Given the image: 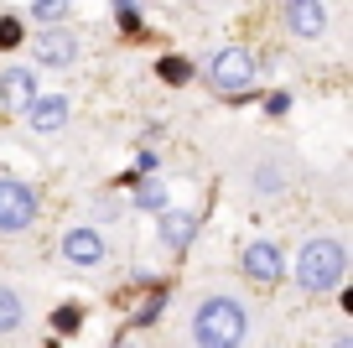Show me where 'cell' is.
<instances>
[{
    "mask_svg": "<svg viewBox=\"0 0 353 348\" xmlns=\"http://www.w3.org/2000/svg\"><path fill=\"white\" fill-rule=\"evenodd\" d=\"M32 16L37 21H68V0H37Z\"/></svg>",
    "mask_w": 353,
    "mask_h": 348,
    "instance_id": "2e32d148",
    "label": "cell"
},
{
    "mask_svg": "<svg viewBox=\"0 0 353 348\" xmlns=\"http://www.w3.org/2000/svg\"><path fill=\"white\" fill-rule=\"evenodd\" d=\"M244 276L250 281H260V286H276L281 276H286V255H281V244L276 240H254V244H244Z\"/></svg>",
    "mask_w": 353,
    "mask_h": 348,
    "instance_id": "5b68a950",
    "label": "cell"
},
{
    "mask_svg": "<svg viewBox=\"0 0 353 348\" xmlns=\"http://www.w3.org/2000/svg\"><path fill=\"white\" fill-rule=\"evenodd\" d=\"M21 322H26V307H21V296H16L11 286H0V333H16Z\"/></svg>",
    "mask_w": 353,
    "mask_h": 348,
    "instance_id": "4fadbf2b",
    "label": "cell"
},
{
    "mask_svg": "<svg viewBox=\"0 0 353 348\" xmlns=\"http://www.w3.org/2000/svg\"><path fill=\"white\" fill-rule=\"evenodd\" d=\"M343 276H348V250H343L338 240H307L296 255V286L307 296H332L343 291Z\"/></svg>",
    "mask_w": 353,
    "mask_h": 348,
    "instance_id": "7a4b0ae2",
    "label": "cell"
},
{
    "mask_svg": "<svg viewBox=\"0 0 353 348\" xmlns=\"http://www.w3.org/2000/svg\"><path fill=\"white\" fill-rule=\"evenodd\" d=\"M254 73H260V63H254V52H244V47H219L208 63V84L219 88V94H244V88L254 84Z\"/></svg>",
    "mask_w": 353,
    "mask_h": 348,
    "instance_id": "3957f363",
    "label": "cell"
},
{
    "mask_svg": "<svg viewBox=\"0 0 353 348\" xmlns=\"http://www.w3.org/2000/svg\"><path fill=\"white\" fill-rule=\"evenodd\" d=\"M114 348H141V343H130V338H120V343H114Z\"/></svg>",
    "mask_w": 353,
    "mask_h": 348,
    "instance_id": "d4e9b609",
    "label": "cell"
},
{
    "mask_svg": "<svg viewBox=\"0 0 353 348\" xmlns=\"http://www.w3.org/2000/svg\"><path fill=\"white\" fill-rule=\"evenodd\" d=\"M32 57H37V68H73L78 63V37L68 26H47L32 42Z\"/></svg>",
    "mask_w": 353,
    "mask_h": 348,
    "instance_id": "8992f818",
    "label": "cell"
},
{
    "mask_svg": "<svg viewBox=\"0 0 353 348\" xmlns=\"http://www.w3.org/2000/svg\"><path fill=\"white\" fill-rule=\"evenodd\" d=\"M37 224V187L0 177V234H21Z\"/></svg>",
    "mask_w": 353,
    "mask_h": 348,
    "instance_id": "277c9868",
    "label": "cell"
},
{
    "mask_svg": "<svg viewBox=\"0 0 353 348\" xmlns=\"http://www.w3.org/2000/svg\"><path fill=\"white\" fill-rule=\"evenodd\" d=\"M332 348H353V338H348V333H338V338H332Z\"/></svg>",
    "mask_w": 353,
    "mask_h": 348,
    "instance_id": "cb8c5ba5",
    "label": "cell"
},
{
    "mask_svg": "<svg viewBox=\"0 0 353 348\" xmlns=\"http://www.w3.org/2000/svg\"><path fill=\"white\" fill-rule=\"evenodd\" d=\"M37 104V68H6L0 73V109L26 115Z\"/></svg>",
    "mask_w": 353,
    "mask_h": 348,
    "instance_id": "52a82bcc",
    "label": "cell"
},
{
    "mask_svg": "<svg viewBox=\"0 0 353 348\" xmlns=\"http://www.w3.org/2000/svg\"><path fill=\"white\" fill-rule=\"evenodd\" d=\"M286 104H291L286 94H270V99H265V109H270V115H286Z\"/></svg>",
    "mask_w": 353,
    "mask_h": 348,
    "instance_id": "7402d4cb",
    "label": "cell"
},
{
    "mask_svg": "<svg viewBox=\"0 0 353 348\" xmlns=\"http://www.w3.org/2000/svg\"><path fill=\"white\" fill-rule=\"evenodd\" d=\"M68 115H73V104H68L63 94H37V104L26 109V125H32L37 135H57L68 125Z\"/></svg>",
    "mask_w": 353,
    "mask_h": 348,
    "instance_id": "9c48e42d",
    "label": "cell"
},
{
    "mask_svg": "<svg viewBox=\"0 0 353 348\" xmlns=\"http://www.w3.org/2000/svg\"><path fill=\"white\" fill-rule=\"evenodd\" d=\"M135 208H141V213H156V218H161L166 208H172V193H166V182H156V177H145V182L135 187Z\"/></svg>",
    "mask_w": 353,
    "mask_h": 348,
    "instance_id": "7c38bea8",
    "label": "cell"
},
{
    "mask_svg": "<svg viewBox=\"0 0 353 348\" xmlns=\"http://www.w3.org/2000/svg\"><path fill=\"white\" fill-rule=\"evenodd\" d=\"M78 317H83L78 307H57V312H52V327H57V333H78Z\"/></svg>",
    "mask_w": 353,
    "mask_h": 348,
    "instance_id": "ac0fdd59",
    "label": "cell"
},
{
    "mask_svg": "<svg viewBox=\"0 0 353 348\" xmlns=\"http://www.w3.org/2000/svg\"><path fill=\"white\" fill-rule=\"evenodd\" d=\"M125 213V203H120V197H110V193H104V197H94V218H104V224H110V218H120Z\"/></svg>",
    "mask_w": 353,
    "mask_h": 348,
    "instance_id": "e0dca14e",
    "label": "cell"
},
{
    "mask_svg": "<svg viewBox=\"0 0 353 348\" xmlns=\"http://www.w3.org/2000/svg\"><path fill=\"white\" fill-rule=\"evenodd\" d=\"M156 234H161V244H166L172 255H182L192 240H198V213H188V208H166Z\"/></svg>",
    "mask_w": 353,
    "mask_h": 348,
    "instance_id": "30bf717a",
    "label": "cell"
},
{
    "mask_svg": "<svg viewBox=\"0 0 353 348\" xmlns=\"http://www.w3.org/2000/svg\"><path fill=\"white\" fill-rule=\"evenodd\" d=\"M63 260L68 265H104V234L94 224H78L63 234Z\"/></svg>",
    "mask_w": 353,
    "mask_h": 348,
    "instance_id": "ba28073f",
    "label": "cell"
},
{
    "mask_svg": "<svg viewBox=\"0 0 353 348\" xmlns=\"http://www.w3.org/2000/svg\"><path fill=\"white\" fill-rule=\"evenodd\" d=\"M254 193H260V197H281V193H286V172L270 166V162H260V166H254Z\"/></svg>",
    "mask_w": 353,
    "mask_h": 348,
    "instance_id": "5bb4252c",
    "label": "cell"
},
{
    "mask_svg": "<svg viewBox=\"0 0 353 348\" xmlns=\"http://www.w3.org/2000/svg\"><path fill=\"white\" fill-rule=\"evenodd\" d=\"M21 42V21H0V47H16Z\"/></svg>",
    "mask_w": 353,
    "mask_h": 348,
    "instance_id": "ffe728a7",
    "label": "cell"
},
{
    "mask_svg": "<svg viewBox=\"0 0 353 348\" xmlns=\"http://www.w3.org/2000/svg\"><path fill=\"white\" fill-rule=\"evenodd\" d=\"M156 166H161V156H156V151H141V156H135V172H141V177H151Z\"/></svg>",
    "mask_w": 353,
    "mask_h": 348,
    "instance_id": "44dd1931",
    "label": "cell"
},
{
    "mask_svg": "<svg viewBox=\"0 0 353 348\" xmlns=\"http://www.w3.org/2000/svg\"><path fill=\"white\" fill-rule=\"evenodd\" d=\"M281 16H286L291 37H307V42L327 32V6H317V0H291V6H286Z\"/></svg>",
    "mask_w": 353,
    "mask_h": 348,
    "instance_id": "8fae6325",
    "label": "cell"
},
{
    "mask_svg": "<svg viewBox=\"0 0 353 348\" xmlns=\"http://www.w3.org/2000/svg\"><path fill=\"white\" fill-rule=\"evenodd\" d=\"M156 73H161V84H188V78H192V63H182V57H161V63H156Z\"/></svg>",
    "mask_w": 353,
    "mask_h": 348,
    "instance_id": "9a60e30c",
    "label": "cell"
},
{
    "mask_svg": "<svg viewBox=\"0 0 353 348\" xmlns=\"http://www.w3.org/2000/svg\"><path fill=\"white\" fill-rule=\"evenodd\" d=\"M250 333V312H244L239 296H208L192 312V338L198 348H239Z\"/></svg>",
    "mask_w": 353,
    "mask_h": 348,
    "instance_id": "6da1fadb",
    "label": "cell"
},
{
    "mask_svg": "<svg viewBox=\"0 0 353 348\" xmlns=\"http://www.w3.org/2000/svg\"><path fill=\"white\" fill-rule=\"evenodd\" d=\"M114 16H120V26H125V32H135V21H141V16H135L130 6H120V11H114Z\"/></svg>",
    "mask_w": 353,
    "mask_h": 348,
    "instance_id": "603a6c76",
    "label": "cell"
},
{
    "mask_svg": "<svg viewBox=\"0 0 353 348\" xmlns=\"http://www.w3.org/2000/svg\"><path fill=\"white\" fill-rule=\"evenodd\" d=\"M161 307H166V291H156L151 302H145L141 312H135V322H141V327H145V322H156V312H161Z\"/></svg>",
    "mask_w": 353,
    "mask_h": 348,
    "instance_id": "d6986e66",
    "label": "cell"
}]
</instances>
